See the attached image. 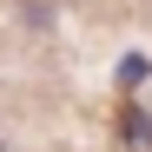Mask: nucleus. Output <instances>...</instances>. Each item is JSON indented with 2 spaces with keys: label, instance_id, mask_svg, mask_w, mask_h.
I'll use <instances>...</instances> for the list:
<instances>
[{
  "label": "nucleus",
  "instance_id": "nucleus-1",
  "mask_svg": "<svg viewBox=\"0 0 152 152\" xmlns=\"http://www.w3.org/2000/svg\"><path fill=\"white\" fill-rule=\"evenodd\" d=\"M119 132L132 139V145H145V139H152V132H145V113H126V119H119Z\"/></svg>",
  "mask_w": 152,
  "mask_h": 152
},
{
  "label": "nucleus",
  "instance_id": "nucleus-2",
  "mask_svg": "<svg viewBox=\"0 0 152 152\" xmlns=\"http://www.w3.org/2000/svg\"><path fill=\"white\" fill-rule=\"evenodd\" d=\"M0 152H7V145H0Z\"/></svg>",
  "mask_w": 152,
  "mask_h": 152
}]
</instances>
